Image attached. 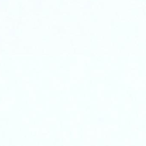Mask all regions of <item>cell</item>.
I'll list each match as a JSON object with an SVG mask.
<instances>
[]
</instances>
